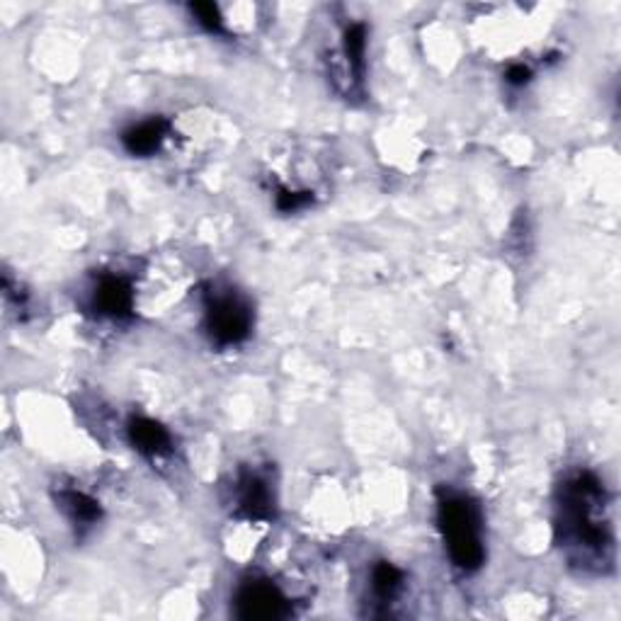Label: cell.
<instances>
[{"instance_id":"obj_7","label":"cell","mask_w":621,"mask_h":621,"mask_svg":"<svg viewBox=\"0 0 621 621\" xmlns=\"http://www.w3.org/2000/svg\"><path fill=\"white\" fill-rule=\"evenodd\" d=\"M54 500L56 508L62 510L66 520L70 522V527H74L80 536L90 532L95 524L102 520V505L90 493L80 491V488H70V486L56 488Z\"/></svg>"},{"instance_id":"obj_3","label":"cell","mask_w":621,"mask_h":621,"mask_svg":"<svg viewBox=\"0 0 621 621\" xmlns=\"http://www.w3.org/2000/svg\"><path fill=\"white\" fill-rule=\"evenodd\" d=\"M255 324L253 306L231 286L211 284L205 292V333L217 348H236L250 338Z\"/></svg>"},{"instance_id":"obj_10","label":"cell","mask_w":621,"mask_h":621,"mask_svg":"<svg viewBox=\"0 0 621 621\" xmlns=\"http://www.w3.org/2000/svg\"><path fill=\"white\" fill-rule=\"evenodd\" d=\"M367 25L364 22H352L350 28L342 32V46L340 54L345 58V68H348V80H352V88H362L364 74H367Z\"/></svg>"},{"instance_id":"obj_13","label":"cell","mask_w":621,"mask_h":621,"mask_svg":"<svg viewBox=\"0 0 621 621\" xmlns=\"http://www.w3.org/2000/svg\"><path fill=\"white\" fill-rule=\"evenodd\" d=\"M310 205H314V193H308V189L277 187V193H274V207L282 214H296Z\"/></svg>"},{"instance_id":"obj_1","label":"cell","mask_w":621,"mask_h":621,"mask_svg":"<svg viewBox=\"0 0 621 621\" xmlns=\"http://www.w3.org/2000/svg\"><path fill=\"white\" fill-rule=\"evenodd\" d=\"M556 544L580 573L602 576L614 566L609 493L595 471H573L556 491Z\"/></svg>"},{"instance_id":"obj_8","label":"cell","mask_w":621,"mask_h":621,"mask_svg":"<svg viewBox=\"0 0 621 621\" xmlns=\"http://www.w3.org/2000/svg\"><path fill=\"white\" fill-rule=\"evenodd\" d=\"M127 439L131 447L149 459H161L173 449L171 429L159 421H153V417L143 415H134L127 423Z\"/></svg>"},{"instance_id":"obj_12","label":"cell","mask_w":621,"mask_h":621,"mask_svg":"<svg viewBox=\"0 0 621 621\" xmlns=\"http://www.w3.org/2000/svg\"><path fill=\"white\" fill-rule=\"evenodd\" d=\"M187 13L193 15L197 25L207 34H226V20L221 15L219 6L214 3H189Z\"/></svg>"},{"instance_id":"obj_5","label":"cell","mask_w":621,"mask_h":621,"mask_svg":"<svg viewBox=\"0 0 621 621\" xmlns=\"http://www.w3.org/2000/svg\"><path fill=\"white\" fill-rule=\"evenodd\" d=\"M88 306L98 318L129 320L137 308L134 284H131L127 274L102 272L92 284Z\"/></svg>"},{"instance_id":"obj_4","label":"cell","mask_w":621,"mask_h":621,"mask_svg":"<svg viewBox=\"0 0 621 621\" xmlns=\"http://www.w3.org/2000/svg\"><path fill=\"white\" fill-rule=\"evenodd\" d=\"M233 617L243 621H272L292 614V600L268 578H246L236 588L231 602Z\"/></svg>"},{"instance_id":"obj_14","label":"cell","mask_w":621,"mask_h":621,"mask_svg":"<svg viewBox=\"0 0 621 621\" xmlns=\"http://www.w3.org/2000/svg\"><path fill=\"white\" fill-rule=\"evenodd\" d=\"M532 78H534V70L527 64H510V68L505 70V80L512 88L530 86Z\"/></svg>"},{"instance_id":"obj_6","label":"cell","mask_w":621,"mask_h":621,"mask_svg":"<svg viewBox=\"0 0 621 621\" xmlns=\"http://www.w3.org/2000/svg\"><path fill=\"white\" fill-rule=\"evenodd\" d=\"M274 488L270 479L258 469H243L233 486V510L248 522H268L277 510Z\"/></svg>"},{"instance_id":"obj_9","label":"cell","mask_w":621,"mask_h":621,"mask_svg":"<svg viewBox=\"0 0 621 621\" xmlns=\"http://www.w3.org/2000/svg\"><path fill=\"white\" fill-rule=\"evenodd\" d=\"M171 137V122L165 117H149L143 122L131 124L122 134V146L134 159H149L155 155Z\"/></svg>"},{"instance_id":"obj_2","label":"cell","mask_w":621,"mask_h":621,"mask_svg":"<svg viewBox=\"0 0 621 621\" xmlns=\"http://www.w3.org/2000/svg\"><path fill=\"white\" fill-rule=\"evenodd\" d=\"M437 527L449 560L461 573H476L486 564L483 512L473 498L457 491H439Z\"/></svg>"},{"instance_id":"obj_11","label":"cell","mask_w":621,"mask_h":621,"mask_svg":"<svg viewBox=\"0 0 621 621\" xmlns=\"http://www.w3.org/2000/svg\"><path fill=\"white\" fill-rule=\"evenodd\" d=\"M405 588V573L393 566L391 560H379L372 568V595L377 597V602L389 604L396 600V597Z\"/></svg>"}]
</instances>
